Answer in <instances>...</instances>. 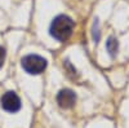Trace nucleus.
<instances>
[{
  "label": "nucleus",
  "mask_w": 129,
  "mask_h": 128,
  "mask_svg": "<svg viewBox=\"0 0 129 128\" xmlns=\"http://www.w3.org/2000/svg\"><path fill=\"white\" fill-rule=\"evenodd\" d=\"M76 102V94L71 89H62L57 94V104L62 109H71Z\"/></svg>",
  "instance_id": "obj_4"
},
{
  "label": "nucleus",
  "mask_w": 129,
  "mask_h": 128,
  "mask_svg": "<svg viewBox=\"0 0 129 128\" xmlns=\"http://www.w3.org/2000/svg\"><path fill=\"white\" fill-rule=\"evenodd\" d=\"M4 61H5V50L3 47H0V67L3 66Z\"/></svg>",
  "instance_id": "obj_6"
},
{
  "label": "nucleus",
  "mask_w": 129,
  "mask_h": 128,
  "mask_svg": "<svg viewBox=\"0 0 129 128\" xmlns=\"http://www.w3.org/2000/svg\"><path fill=\"white\" fill-rule=\"evenodd\" d=\"M0 102H2V108L8 113H17L21 109V100L14 92L9 91L4 93Z\"/></svg>",
  "instance_id": "obj_3"
},
{
  "label": "nucleus",
  "mask_w": 129,
  "mask_h": 128,
  "mask_svg": "<svg viewBox=\"0 0 129 128\" xmlns=\"http://www.w3.org/2000/svg\"><path fill=\"white\" fill-rule=\"evenodd\" d=\"M72 30H74V21L67 16L61 14L53 19L49 31L54 39L59 41H66L71 36Z\"/></svg>",
  "instance_id": "obj_1"
},
{
  "label": "nucleus",
  "mask_w": 129,
  "mask_h": 128,
  "mask_svg": "<svg viewBox=\"0 0 129 128\" xmlns=\"http://www.w3.org/2000/svg\"><path fill=\"white\" fill-rule=\"evenodd\" d=\"M23 70L30 75H38L41 74L47 67V60L38 55H28L21 61Z\"/></svg>",
  "instance_id": "obj_2"
},
{
  "label": "nucleus",
  "mask_w": 129,
  "mask_h": 128,
  "mask_svg": "<svg viewBox=\"0 0 129 128\" xmlns=\"http://www.w3.org/2000/svg\"><path fill=\"white\" fill-rule=\"evenodd\" d=\"M117 47H119V44H117V40H116L115 38H112V36L107 40V43H106V48H107V50H109V53H110L112 57L116 55Z\"/></svg>",
  "instance_id": "obj_5"
}]
</instances>
